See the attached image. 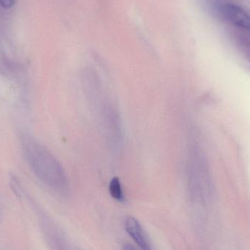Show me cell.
I'll list each match as a JSON object with an SVG mask.
<instances>
[{"mask_svg": "<svg viewBox=\"0 0 250 250\" xmlns=\"http://www.w3.org/2000/svg\"><path fill=\"white\" fill-rule=\"evenodd\" d=\"M82 82L85 95L107 142L112 148H120L123 141L121 119L107 98L100 78L93 70H86Z\"/></svg>", "mask_w": 250, "mask_h": 250, "instance_id": "cell-1", "label": "cell"}, {"mask_svg": "<svg viewBox=\"0 0 250 250\" xmlns=\"http://www.w3.org/2000/svg\"><path fill=\"white\" fill-rule=\"evenodd\" d=\"M23 144L26 160L38 179L54 190L65 192L68 182L60 162L46 148L30 138H25Z\"/></svg>", "mask_w": 250, "mask_h": 250, "instance_id": "cell-2", "label": "cell"}, {"mask_svg": "<svg viewBox=\"0 0 250 250\" xmlns=\"http://www.w3.org/2000/svg\"><path fill=\"white\" fill-rule=\"evenodd\" d=\"M125 230L141 250H151V245L142 226L137 219L128 217L125 222Z\"/></svg>", "mask_w": 250, "mask_h": 250, "instance_id": "cell-3", "label": "cell"}, {"mask_svg": "<svg viewBox=\"0 0 250 250\" xmlns=\"http://www.w3.org/2000/svg\"><path fill=\"white\" fill-rule=\"evenodd\" d=\"M222 12L230 23L250 30V16L242 7L236 4H226L222 9Z\"/></svg>", "mask_w": 250, "mask_h": 250, "instance_id": "cell-4", "label": "cell"}, {"mask_svg": "<svg viewBox=\"0 0 250 250\" xmlns=\"http://www.w3.org/2000/svg\"><path fill=\"white\" fill-rule=\"evenodd\" d=\"M110 195L116 201L123 202L125 200V195L123 193L121 182L117 177L113 178L109 185Z\"/></svg>", "mask_w": 250, "mask_h": 250, "instance_id": "cell-5", "label": "cell"}, {"mask_svg": "<svg viewBox=\"0 0 250 250\" xmlns=\"http://www.w3.org/2000/svg\"><path fill=\"white\" fill-rule=\"evenodd\" d=\"M14 3L15 0H0V4H1V7L5 9H9L13 7Z\"/></svg>", "mask_w": 250, "mask_h": 250, "instance_id": "cell-6", "label": "cell"}, {"mask_svg": "<svg viewBox=\"0 0 250 250\" xmlns=\"http://www.w3.org/2000/svg\"><path fill=\"white\" fill-rule=\"evenodd\" d=\"M123 250H138L135 247L130 244H125L123 247Z\"/></svg>", "mask_w": 250, "mask_h": 250, "instance_id": "cell-7", "label": "cell"}]
</instances>
